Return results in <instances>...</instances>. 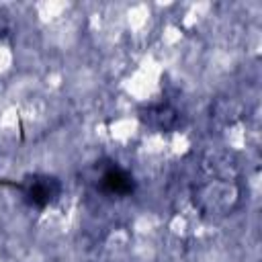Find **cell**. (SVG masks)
<instances>
[{
  "instance_id": "6da1fadb",
  "label": "cell",
  "mask_w": 262,
  "mask_h": 262,
  "mask_svg": "<svg viewBox=\"0 0 262 262\" xmlns=\"http://www.w3.org/2000/svg\"><path fill=\"white\" fill-rule=\"evenodd\" d=\"M59 186L53 178H35L29 182V186H25V194L29 199L31 205L37 207H45L55 194H57Z\"/></svg>"
},
{
  "instance_id": "7a4b0ae2",
  "label": "cell",
  "mask_w": 262,
  "mask_h": 262,
  "mask_svg": "<svg viewBox=\"0 0 262 262\" xmlns=\"http://www.w3.org/2000/svg\"><path fill=\"white\" fill-rule=\"evenodd\" d=\"M100 182H102V188L106 192H111V194H129L133 190L131 176L125 170L117 168V166H111L108 170H104Z\"/></svg>"
}]
</instances>
